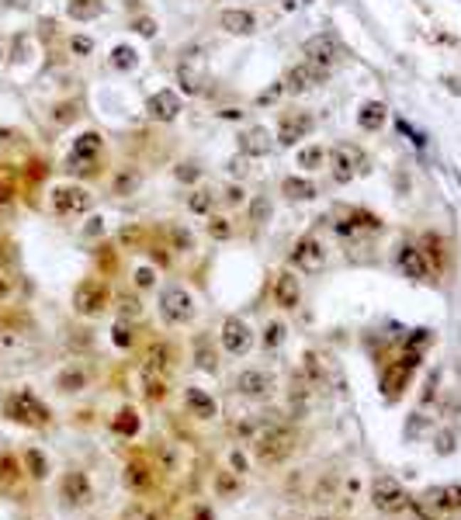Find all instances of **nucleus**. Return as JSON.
Wrapping results in <instances>:
<instances>
[{"mask_svg": "<svg viewBox=\"0 0 461 520\" xmlns=\"http://www.w3.org/2000/svg\"><path fill=\"white\" fill-rule=\"evenodd\" d=\"M423 520H444L461 514V486L447 482V486H430L409 503Z\"/></svg>", "mask_w": 461, "mask_h": 520, "instance_id": "1", "label": "nucleus"}, {"mask_svg": "<svg viewBox=\"0 0 461 520\" xmlns=\"http://www.w3.org/2000/svg\"><path fill=\"white\" fill-rule=\"evenodd\" d=\"M292 451H295V430L285 427V423L267 427V430L253 441V458H257L260 465H277V462H285Z\"/></svg>", "mask_w": 461, "mask_h": 520, "instance_id": "2", "label": "nucleus"}, {"mask_svg": "<svg viewBox=\"0 0 461 520\" xmlns=\"http://www.w3.org/2000/svg\"><path fill=\"white\" fill-rule=\"evenodd\" d=\"M4 413L11 416L14 423H25V427H46L49 423V406L42 399H35V392H11L4 399Z\"/></svg>", "mask_w": 461, "mask_h": 520, "instance_id": "3", "label": "nucleus"}, {"mask_svg": "<svg viewBox=\"0 0 461 520\" xmlns=\"http://www.w3.org/2000/svg\"><path fill=\"white\" fill-rule=\"evenodd\" d=\"M160 316L170 326H184L194 319V295L184 285H166L160 295Z\"/></svg>", "mask_w": 461, "mask_h": 520, "instance_id": "4", "label": "nucleus"}, {"mask_svg": "<svg viewBox=\"0 0 461 520\" xmlns=\"http://www.w3.org/2000/svg\"><path fill=\"white\" fill-rule=\"evenodd\" d=\"M409 503H413V496L396 482V479H388V475H381V479H375L371 482V506L378 510V514H403Z\"/></svg>", "mask_w": 461, "mask_h": 520, "instance_id": "5", "label": "nucleus"}, {"mask_svg": "<svg viewBox=\"0 0 461 520\" xmlns=\"http://www.w3.org/2000/svg\"><path fill=\"white\" fill-rule=\"evenodd\" d=\"M49 202H53V212L55 215H63V219H70V215H83L87 208H90V191L80 187V184H55L53 194H49Z\"/></svg>", "mask_w": 461, "mask_h": 520, "instance_id": "6", "label": "nucleus"}, {"mask_svg": "<svg viewBox=\"0 0 461 520\" xmlns=\"http://www.w3.org/2000/svg\"><path fill=\"white\" fill-rule=\"evenodd\" d=\"M111 302V291L105 281H94V278H87L77 285L73 291V309L80 312V316H101V312L108 309Z\"/></svg>", "mask_w": 461, "mask_h": 520, "instance_id": "7", "label": "nucleus"}, {"mask_svg": "<svg viewBox=\"0 0 461 520\" xmlns=\"http://www.w3.org/2000/svg\"><path fill=\"white\" fill-rule=\"evenodd\" d=\"M323 264H326L323 239H316V236H302L299 243L292 246V267L302 271V274H316V271H323Z\"/></svg>", "mask_w": 461, "mask_h": 520, "instance_id": "8", "label": "nucleus"}, {"mask_svg": "<svg viewBox=\"0 0 461 520\" xmlns=\"http://www.w3.org/2000/svg\"><path fill=\"white\" fill-rule=\"evenodd\" d=\"M274 385H277L274 375L271 371H264V368H243V371L236 375V392H240L243 399H253V402L271 399Z\"/></svg>", "mask_w": 461, "mask_h": 520, "instance_id": "9", "label": "nucleus"}, {"mask_svg": "<svg viewBox=\"0 0 461 520\" xmlns=\"http://www.w3.org/2000/svg\"><path fill=\"white\" fill-rule=\"evenodd\" d=\"M218 337H222L226 354H233V358H243V354H250V347H253V330L246 326V319H240V316H226Z\"/></svg>", "mask_w": 461, "mask_h": 520, "instance_id": "10", "label": "nucleus"}, {"mask_svg": "<svg viewBox=\"0 0 461 520\" xmlns=\"http://www.w3.org/2000/svg\"><path fill=\"white\" fill-rule=\"evenodd\" d=\"M326 73H329V70L316 66V63H309V59H302L299 66H292V70L285 73V90H292V94H305V90H312V87L326 83Z\"/></svg>", "mask_w": 461, "mask_h": 520, "instance_id": "11", "label": "nucleus"}, {"mask_svg": "<svg viewBox=\"0 0 461 520\" xmlns=\"http://www.w3.org/2000/svg\"><path fill=\"white\" fill-rule=\"evenodd\" d=\"M59 496L70 506H90L94 503V486H90L87 472H66L63 482H59Z\"/></svg>", "mask_w": 461, "mask_h": 520, "instance_id": "12", "label": "nucleus"}, {"mask_svg": "<svg viewBox=\"0 0 461 520\" xmlns=\"http://www.w3.org/2000/svg\"><path fill=\"white\" fill-rule=\"evenodd\" d=\"M274 306L285 312L299 309L302 306V281L295 278V271H281L274 278Z\"/></svg>", "mask_w": 461, "mask_h": 520, "instance_id": "13", "label": "nucleus"}, {"mask_svg": "<svg viewBox=\"0 0 461 520\" xmlns=\"http://www.w3.org/2000/svg\"><path fill=\"white\" fill-rule=\"evenodd\" d=\"M329 160H333V177L340 184H347L357 174V167L364 163V153L357 150V146H351V142H340L333 153H329Z\"/></svg>", "mask_w": 461, "mask_h": 520, "instance_id": "14", "label": "nucleus"}, {"mask_svg": "<svg viewBox=\"0 0 461 520\" xmlns=\"http://www.w3.org/2000/svg\"><path fill=\"white\" fill-rule=\"evenodd\" d=\"M312 115H305V111H295V115H285L281 118V129H277V142L281 146H292L295 139H302V135H309L312 132Z\"/></svg>", "mask_w": 461, "mask_h": 520, "instance_id": "15", "label": "nucleus"}, {"mask_svg": "<svg viewBox=\"0 0 461 520\" xmlns=\"http://www.w3.org/2000/svg\"><path fill=\"white\" fill-rule=\"evenodd\" d=\"M399 267H403V274L413 278V281H430V264H427L420 246H403L399 250Z\"/></svg>", "mask_w": 461, "mask_h": 520, "instance_id": "16", "label": "nucleus"}, {"mask_svg": "<svg viewBox=\"0 0 461 520\" xmlns=\"http://www.w3.org/2000/svg\"><path fill=\"white\" fill-rule=\"evenodd\" d=\"M146 111H149V118H157V122H174L177 111H181V98H177L174 90H157V94L146 101Z\"/></svg>", "mask_w": 461, "mask_h": 520, "instance_id": "17", "label": "nucleus"}, {"mask_svg": "<svg viewBox=\"0 0 461 520\" xmlns=\"http://www.w3.org/2000/svg\"><path fill=\"white\" fill-rule=\"evenodd\" d=\"M184 406H188V413L194 420H212V416H218V402L205 389H198V385L184 389Z\"/></svg>", "mask_w": 461, "mask_h": 520, "instance_id": "18", "label": "nucleus"}, {"mask_svg": "<svg viewBox=\"0 0 461 520\" xmlns=\"http://www.w3.org/2000/svg\"><path fill=\"white\" fill-rule=\"evenodd\" d=\"M218 25L226 28L229 35H253L257 31V18L250 11H243V7H229V11L218 14Z\"/></svg>", "mask_w": 461, "mask_h": 520, "instance_id": "19", "label": "nucleus"}, {"mask_svg": "<svg viewBox=\"0 0 461 520\" xmlns=\"http://www.w3.org/2000/svg\"><path fill=\"white\" fill-rule=\"evenodd\" d=\"M305 56H309V63H316V66L329 70V66L340 59V49H337V42H333L329 35H319V38H312V42L305 46Z\"/></svg>", "mask_w": 461, "mask_h": 520, "instance_id": "20", "label": "nucleus"}, {"mask_svg": "<svg viewBox=\"0 0 461 520\" xmlns=\"http://www.w3.org/2000/svg\"><path fill=\"white\" fill-rule=\"evenodd\" d=\"M105 150V139L97 132H83L80 139L73 142V153H70V163H90L94 156Z\"/></svg>", "mask_w": 461, "mask_h": 520, "instance_id": "21", "label": "nucleus"}, {"mask_svg": "<svg viewBox=\"0 0 461 520\" xmlns=\"http://www.w3.org/2000/svg\"><path fill=\"white\" fill-rule=\"evenodd\" d=\"M385 104L381 101H368V104H361V111H357V125L364 132H378L381 125H385Z\"/></svg>", "mask_w": 461, "mask_h": 520, "instance_id": "22", "label": "nucleus"}, {"mask_svg": "<svg viewBox=\"0 0 461 520\" xmlns=\"http://www.w3.org/2000/svg\"><path fill=\"white\" fill-rule=\"evenodd\" d=\"M87 382H90V375H87L83 368H63V371L55 375V389L59 392H83Z\"/></svg>", "mask_w": 461, "mask_h": 520, "instance_id": "23", "label": "nucleus"}, {"mask_svg": "<svg viewBox=\"0 0 461 520\" xmlns=\"http://www.w3.org/2000/svg\"><path fill=\"white\" fill-rule=\"evenodd\" d=\"M111 430H115L118 437H136L139 434V413L132 406H122V410L115 413V420H111Z\"/></svg>", "mask_w": 461, "mask_h": 520, "instance_id": "24", "label": "nucleus"}, {"mask_svg": "<svg viewBox=\"0 0 461 520\" xmlns=\"http://www.w3.org/2000/svg\"><path fill=\"white\" fill-rule=\"evenodd\" d=\"M240 150H243L246 156H264L271 150V135H267V129H250L243 139H240Z\"/></svg>", "mask_w": 461, "mask_h": 520, "instance_id": "25", "label": "nucleus"}, {"mask_svg": "<svg viewBox=\"0 0 461 520\" xmlns=\"http://www.w3.org/2000/svg\"><path fill=\"white\" fill-rule=\"evenodd\" d=\"M295 160H299V167H302V170H309V174H312V170H323V163L329 160V153H326V146H319V142H312V146H302Z\"/></svg>", "mask_w": 461, "mask_h": 520, "instance_id": "26", "label": "nucleus"}, {"mask_svg": "<svg viewBox=\"0 0 461 520\" xmlns=\"http://www.w3.org/2000/svg\"><path fill=\"white\" fill-rule=\"evenodd\" d=\"M142 385H146V399H149V402H160L163 395H166V382H163V375H157V368H153V364H146V368H142Z\"/></svg>", "mask_w": 461, "mask_h": 520, "instance_id": "27", "label": "nucleus"}, {"mask_svg": "<svg viewBox=\"0 0 461 520\" xmlns=\"http://www.w3.org/2000/svg\"><path fill=\"white\" fill-rule=\"evenodd\" d=\"M281 191H285L292 202H309V198H316V184L302 181V177H288V181L281 184Z\"/></svg>", "mask_w": 461, "mask_h": 520, "instance_id": "28", "label": "nucleus"}, {"mask_svg": "<svg viewBox=\"0 0 461 520\" xmlns=\"http://www.w3.org/2000/svg\"><path fill=\"white\" fill-rule=\"evenodd\" d=\"M70 18H77V21H90V18H97L101 11H105V4L101 0H70Z\"/></svg>", "mask_w": 461, "mask_h": 520, "instance_id": "29", "label": "nucleus"}, {"mask_svg": "<svg viewBox=\"0 0 461 520\" xmlns=\"http://www.w3.org/2000/svg\"><path fill=\"white\" fill-rule=\"evenodd\" d=\"M25 472L31 479H46L49 475V462H46V454L38 447H28L25 451Z\"/></svg>", "mask_w": 461, "mask_h": 520, "instance_id": "30", "label": "nucleus"}, {"mask_svg": "<svg viewBox=\"0 0 461 520\" xmlns=\"http://www.w3.org/2000/svg\"><path fill=\"white\" fill-rule=\"evenodd\" d=\"M409 368H403V364H396L392 371H385V382H381V389H385V395H396L399 389H406V382H409Z\"/></svg>", "mask_w": 461, "mask_h": 520, "instance_id": "31", "label": "nucleus"}, {"mask_svg": "<svg viewBox=\"0 0 461 520\" xmlns=\"http://www.w3.org/2000/svg\"><path fill=\"white\" fill-rule=\"evenodd\" d=\"M149 468L142 465V462H132V465L125 468V486H132V489H146L149 486Z\"/></svg>", "mask_w": 461, "mask_h": 520, "instance_id": "32", "label": "nucleus"}, {"mask_svg": "<svg viewBox=\"0 0 461 520\" xmlns=\"http://www.w3.org/2000/svg\"><path fill=\"white\" fill-rule=\"evenodd\" d=\"M18 479H21L18 458H14V454H0V482H4V486H14Z\"/></svg>", "mask_w": 461, "mask_h": 520, "instance_id": "33", "label": "nucleus"}, {"mask_svg": "<svg viewBox=\"0 0 461 520\" xmlns=\"http://www.w3.org/2000/svg\"><path fill=\"white\" fill-rule=\"evenodd\" d=\"M240 489V475L236 472H218L216 475V493H218V499H229V496Z\"/></svg>", "mask_w": 461, "mask_h": 520, "instance_id": "34", "label": "nucleus"}, {"mask_svg": "<svg viewBox=\"0 0 461 520\" xmlns=\"http://www.w3.org/2000/svg\"><path fill=\"white\" fill-rule=\"evenodd\" d=\"M188 212H194V215H212V191H191Z\"/></svg>", "mask_w": 461, "mask_h": 520, "instance_id": "35", "label": "nucleus"}, {"mask_svg": "<svg viewBox=\"0 0 461 520\" xmlns=\"http://www.w3.org/2000/svg\"><path fill=\"white\" fill-rule=\"evenodd\" d=\"M111 63H115V70H136L139 56L132 46H118V49L111 52Z\"/></svg>", "mask_w": 461, "mask_h": 520, "instance_id": "36", "label": "nucleus"}, {"mask_svg": "<svg viewBox=\"0 0 461 520\" xmlns=\"http://www.w3.org/2000/svg\"><path fill=\"white\" fill-rule=\"evenodd\" d=\"M285 333H288L285 323H277V319L267 323V326H264V347H267V350H277V347L285 343Z\"/></svg>", "mask_w": 461, "mask_h": 520, "instance_id": "37", "label": "nucleus"}, {"mask_svg": "<svg viewBox=\"0 0 461 520\" xmlns=\"http://www.w3.org/2000/svg\"><path fill=\"white\" fill-rule=\"evenodd\" d=\"M208 236L212 239H229L233 236V226H229V219H222V215H208Z\"/></svg>", "mask_w": 461, "mask_h": 520, "instance_id": "38", "label": "nucleus"}, {"mask_svg": "<svg viewBox=\"0 0 461 520\" xmlns=\"http://www.w3.org/2000/svg\"><path fill=\"white\" fill-rule=\"evenodd\" d=\"M198 368H201V371H216V368H218L216 354H208V350H205V340H198Z\"/></svg>", "mask_w": 461, "mask_h": 520, "instance_id": "39", "label": "nucleus"}, {"mask_svg": "<svg viewBox=\"0 0 461 520\" xmlns=\"http://www.w3.org/2000/svg\"><path fill=\"white\" fill-rule=\"evenodd\" d=\"M70 49L77 52V56H90V52H94V42H90L87 35H73V38H70Z\"/></svg>", "mask_w": 461, "mask_h": 520, "instance_id": "40", "label": "nucleus"}, {"mask_svg": "<svg viewBox=\"0 0 461 520\" xmlns=\"http://www.w3.org/2000/svg\"><path fill=\"white\" fill-rule=\"evenodd\" d=\"M115 343H118V347H132V330H129L125 323L115 326Z\"/></svg>", "mask_w": 461, "mask_h": 520, "instance_id": "41", "label": "nucleus"}, {"mask_svg": "<svg viewBox=\"0 0 461 520\" xmlns=\"http://www.w3.org/2000/svg\"><path fill=\"white\" fill-rule=\"evenodd\" d=\"M153 278H157V274H153V267H139V271H136V285L139 288H149V285H153Z\"/></svg>", "mask_w": 461, "mask_h": 520, "instance_id": "42", "label": "nucleus"}, {"mask_svg": "<svg viewBox=\"0 0 461 520\" xmlns=\"http://www.w3.org/2000/svg\"><path fill=\"white\" fill-rule=\"evenodd\" d=\"M226 202H229V205H243L246 191H243V187H229V191H226Z\"/></svg>", "mask_w": 461, "mask_h": 520, "instance_id": "43", "label": "nucleus"}, {"mask_svg": "<svg viewBox=\"0 0 461 520\" xmlns=\"http://www.w3.org/2000/svg\"><path fill=\"white\" fill-rule=\"evenodd\" d=\"M229 465H233L236 475H243V472H246V458L240 454V451H233V454H229Z\"/></svg>", "mask_w": 461, "mask_h": 520, "instance_id": "44", "label": "nucleus"}, {"mask_svg": "<svg viewBox=\"0 0 461 520\" xmlns=\"http://www.w3.org/2000/svg\"><path fill=\"white\" fill-rule=\"evenodd\" d=\"M11 202H14V191H11V187H7V184L0 181V212H4V208L11 205Z\"/></svg>", "mask_w": 461, "mask_h": 520, "instance_id": "45", "label": "nucleus"}, {"mask_svg": "<svg viewBox=\"0 0 461 520\" xmlns=\"http://www.w3.org/2000/svg\"><path fill=\"white\" fill-rule=\"evenodd\" d=\"M264 215H271V205H267V202H257V205H253V222H260Z\"/></svg>", "mask_w": 461, "mask_h": 520, "instance_id": "46", "label": "nucleus"}, {"mask_svg": "<svg viewBox=\"0 0 461 520\" xmlns=\"http://www.w3.org/2000/svg\"><path fill=\"white\" fill-rule=\"evenodd\" d=\"M194 520H216V517H212L208 506H198V510H194Z\"/></svg>", "mask_w": 461, "mask_h": 520, "instance_id": "47", "label": "nucleus"}, {"mask_svg": "<svg viewBox=\"0 0 461 520\" xmlns=\"http://www.w3.org/2000/svg\"><path fill=\"white\" fill-rule=\"evenodd\" d=\"M7 295H11V281H7V278H4V274H0V302H4V298H7Z\"/></svg>", "mask_w": 461, "mask_h": 520, "instance_id": "48", "label": "nucleus"}, {"mask_svg": "<svg viewBox=\"0 0 461 520\" xmlns=\"http://www.w3.org/2000/svg\"><path fill=\"white\" fill-rule=\"evenodd\" d=\"M312 520H337V517H329V514H323V517H312Z\"/></svg>", "mask_w": 461, "mask_h": 520, "instance_id": "49", "label": "nucleus"}, {"mask_svg": "<svg viewBox=\"0 0 461 520\" xmlns=\"http://www.w3.org/2000/svg\"><path fill=\"white\" fill-rule=\"evenodd\" d=\"M4 135H7V132H4V129H0V142H4Z\"/></svg>", "mask_w": 461, "mask_h": 520, "instance_id": "50", "label": "nucleus"}, {"mask_svg": "<svg viewBox=\"0 0 461 520\" xmlns=\"http://www.w3.org/2000/svg\"><path fill=\"white\" fill-rule=\"evenodd\" d=\"M0 63H4V46H0Z\"/></svg>", "mask_w": 461, "mask_h": 520, "instance_id": "51", "label": "nucleus"}, {"mask_svg": "<svg viewBox=\"0 0 461 520\" xmlns=\"http://www.w3.org/2000/svg\"><path fill=\"white\" fill-rule=\"evenodd\" d=\"M4 4H11V0H0V7H4Z\"/></svg>", "mask_w": 461, "mask_h": 520, "instance_id": "52", "label": "nucleus"}]
</instances>
